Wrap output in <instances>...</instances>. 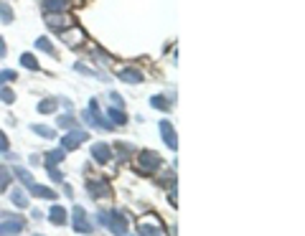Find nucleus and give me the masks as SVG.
Here are the masks:
<instances>
[{
	"label": "nucleus",
	"instance_id": "obj_1",
	"mask_svg": "<svg viewBox=\"0 0 305 236\" xmlns=\"http://www.w3.org/2000/svg\"><path fill=\"white\" fill-rule=\"evenodd\" d=\"M99 221L107 226V231H112L115 236H128L130 221H128V216L122 211H102L99 213Z\"/></svg>",
	"mask_w": 305,
	"mask_h": 236
},
{
	"label": "nucleus",
	"instance_id": "obj_2",
	"mask_svg": "<svg viewBox=\"0 0 305 236\" xmlns=\"http://www.w3.org/2000/svg\"><path fill=\"white\" fill-rule=\"evenodd\" d=\"M160 155L158 153H153V150H140L137 153V160H135V170L137 173H142V175H150V173H155L158 168H160Z\"/></svg>",
	"mask_w": 305,
	"mask_h": 236
},
{
	"label": "nucleus",
	"instance_id": "obj_3",
	"mask_svg": "<svg viewBox=\"0 0 305 236\" xmlns=\"http://www.w3.org/2000/svg\"><path fill=\"white\" fill-rule=\"evenodd\" d=\"M137 234L140 236H166L163 234V224H160V219L158 216H142L140 221H137Z\"/></svg>",
	"mask_w": 305,
	"mask_h": 236
},
{
	"label": "nucleus",
	"instance_id": "obj_4",
	"mask_svg": "<svg viewBox=\"0 0 305 236\" xmlns=\"http://www.w3.org/2000/svg\"><path fill=\"white\" fill-rule=\"evenodd\" d=\"M89 135L84 130H77V127H71L66 135H64V140H61V150H77L82 142H87Z\"/></svg>",
	"mask_w": 305,
	"mask_h": 236
},
{
	"label": "nucleus",
	"instance_id": "obj_5",
	"mask_svg": "<svg viewBox=\"0 0 305 236\" xmlns=\"http://www.w3.org/2000/svg\"><path fill=\"white\" fill-rule=\"evenodd\" d=\"M46 26L53 28V31H64V28L74 26V18L66 15V13H46Z\"/></svg>",
	"mask_w": 305,
	"mask_h": 236
},
{
	"label": "nucleus",
	"instance_id": "obj_6",
	"mask_svg": "<svg viewBox=\"0 0 305 236\" xmlns=\"http://www.w3.org/2000/svg\"><path fill=\"white\" fill-rule=\"evenodd\" d=\"M71 216H74L71 229H74L77 234H92V224L87 221V213H84L82 206H74V208H71Z\"/></svg>",
	"mask_w": 305,
	"mask_h": 236
},
{
	"label": "nucleus",
	"instance_id": "obj_7",
	"mask_svg": "<svg viewBox=\"0 0 305 236\" xmlns=\"http://www.w3.org/2000/svg\"><path fill=\"white\" fill-rule=\"evenodd\" d=\"M87 193L92 198H107V196H112V186L104 178H94V180L87 183Z\"/></svg>",
	"mask_w": 305,
	"mask_h": 236
},
{
	"label": "nucleus",
	"instance_id": "obj_8",
	"mask_svg": "<svg viewBox=\"0 0 305 236\" xmlns=\"http://www.w3.org/2000/svg\"><path fill=\"white\" fill-rule=\"evenodd\" d=\"M26 229V219L21 216H8L5 224H0V236H15Z\"/></svg>",
	"mask_w": 305,
	"mask_h": 236
},
{
	"label": "nucleus",
	"instance_id": "obj_9",
	"mask_svg": "<svg viewBox=\"0 0 305 236\" xmlns=\"http://www.w3.org/2000/svg\"><path fill=\"white\" fill-rule=\"evenodd\" d=\"M158 127H160V137H163V142H166L171 150H175V148H178V135H175L171 119H160V122H158Z\"/></svg>",
	"mask_w": 305,
	"mask_h": 236
},
{
	"label": "nucleus",
	"instance_id": "obj_10",
	"mask_svg": "<svg viewBox=\"0 0 305 236\" xmlns=\"http://www.w3.org/2000/svg\"><path fill=\"white\" fill-rule=\"evenodd\" d=\"M92 157H94V162L104 165V162L112 160V148H110L107 142H94V145H92Z\"/></svg>",
	"mask_w": 305,
	"mask_h": 236
},
{
	"label": "nucleus",
	"instance_id": "obj_11",
	"mask_svg": "<svg viewBox=\"0 0 305 236\" xmlns=\"http://www.w3.org/2000/svg\"><path fill=\"white\" fill-rule=\"evenodd\" d=\"M66 219H69V213H66V208H64V206H59V203H56V206H51V208H48V221H51L53 226H64V224H66Z\"/></svg>",
	"mask_w": 305,
	"mask_h": 236
},
{
	"label": "nucleus",
	"instance_id": "obj_12",
	"mask_svg": "<svg viewBox=\"0 0 305 236\" xmlns=\"http://www.w3.org/2000/svg\"><path fill=\"white\" fill-rule=\"evenodd\" d=\"M117 79H120V81H125V84H142V71H140V69H120V71H117Z\"/></svg>",
	"mask_w": 305,
	"mask_h": 236
},
{
	"label": "nucleus",
	"instance_id": "obj_13",
	"mask_svg": "<svg viewBox=\"0 0 305 236\" xmlns=\"http://www.w3.org/2000/svg\"><path fill=\"white\" fill-rule=\"evenodd\" d=\"M28 191H31V196L46 198V201H56V198H59V193H56L53 188H46V186H39V183H31Z\"/></svg>",
	"mask_w": 305,
	"mask_h": 236
},
{
	"label": "nucleus",
	"instance_id": "obj_14",
	"mask_svg": "<svg viewBox=\"0 0 305 236\" xmlns=\"http://www.w3.org/2000/svg\"><path fill=\"white\" fill-rule=\"evenodd\" d=\"M82 41H87V33H84L82 28H74V36H71V33H64V43H66L69 48H71V46H74V48L82 46Z\"/></svg>",
	"mask_w": 305,
	"mask_h": 236
},
{
	"label": "nucleus",
	"instance_id": "obj_15",
	"mask_svg": "<svg viewBox=\"0 0 305 236\" xmlns=\"http://www.w3.org/2000/svg\"><path fill=\"white\" fill-rule=\"evenodd\" d=\"M66 5H69V0H44L46 13H64Z\"/></svg>",
	"mask_w": 305,
	"mask_h": 236
},
{
	"label": "nucleus",
	"instance_id": "obj_16",
	"mask_svg": "<svg viewBox=\"0 0 305 236\" xmlns=\"http://www.w3.org/2000/svg\"><path fill=\"white\" fill-rule=\"evenodd\" d=\"M107 119L112 122V124H128V115L122 112V110H117V107H110V112H107Z\"/></svg>",
	"mask_w": 305,
	"mask_h": 236
},
{
	"label": "nucleus",
	"instance_id": "obj_17",
	"mask_svg": "<svg viewBox=\"0 0 305 236\" xmlns=\"http://www.w3.org/2000/svg\"><path fill=\"white\" fill-rule=\"evenodd\" d=\"M13 175H15V178H18V180H21L26 188H28L31 183H36V180H33V175H31L26 168H21V165H15V168H13Z\"/></svg>",
	"mask_w": 305,
	"mask_h": 236
},
{
	"label": "nucleus",
	"instance_id": "obj_18",
	"mask_svg": "<svg viewBox=\"0 0 305 236\" xmlns=\"http://www.w3.org/2000/svg\"><path fill=\"white\" fill-rule=\"evenodd\" d=\"M56 107H59V99H51V97H46V99H41L39 102V112L41 115H51V112H56Z\"/></svg>",
	"mask_w": 305,
	"mask_h": 236
},
{
	"label": "nucleus",
	"instance_id": "obj_19",
	"mask_svg": "<svg viewBox=\"0 0 305 236\" xmlns=\"http://www.w3.org/2000/svg\"><path fill=\"white\" fill-rule=\"evenodd\" d=\"M13 18H15V13H13V8H10L8 3H3V0H0V23H5V26H10V23H13Z\"/></svg>",
	"mask_w": 305,
	"mask_h": 236
},
{
	"label": "nucleus",
	"instance_id": "obj_20",
	"mask_svg": "<svg viewBox=\"0 0 305 236\" xmlns=\"http://www.w3.org/2000/svg\"><path fill=\"white\" fill-rule=\"evenodd\" d=\"M21 66H23V69H31V71H39V69H41V64L36 61L33 53H23V56H21Z\"/></svg>",
	"mask_w": 305,
	"mask_h": 236
},
{
	"label": "nucleus",
	"instance_id": "obj_21",
	"mask_svg": "<svg viewBox=\"0 0 305 236\" xmlns=\"http://www.w3.org/2000/svg\"><path fill=\"white\" fill-rule=\"evenodd\" d=\"M150 107H155V110H160V112H168V110H171V102H168L163 94H155V97H150Z\"/></svg>",
	"mask_w": 305,
	"mask_h": 236
},
{
	"label": "nucleus",
	"instance_id": "obj_22",
	"mask_svg": "<svg viewBox=\"0 0 305 236\" xmlns=\"http://www.w3.org/2000/svg\"><path fill=\"white\" fill-rule=\"evenodd\" d=\"M31 132L41 135V137H46V140H56V130H53V127H46V124H33Z\"/></svg>",
	"mask_w": 305,
	"mask_h": 236
},
{
	"label": "nucleus",
	"instance_id": "obj_23",
	"mask_svg": "<svg viewBox=\"0 0 305 236\" xmlns=\"http://www.w3.org/2000/svg\"><path fill=\"white\" fill-rule=\"evenodd\" d=\"M10 201H13V206H15V208H26V206H28V198H26V193H23V191H18V188H13V191H10Z\"/></svg>",
	"mask_w": 305,
	"mask_h": 236
},
{
	"label": "nucleus",
	"instance_id": "obj_24",
	"mask_svg": "<svg viewBox=\"0 0 305 236\" xmlns=\"http://www.w3.org/2000/svg\"><path fill=\"white\" fill-rule=\"evenodd\" d=\"M66 155V150H48L46 153V165H59Z\"/></svg>",
	"mask_w": 305,
	"mask_h": 236
},
{
	"label": "nucleus",
	"instance_id": "obj_25",
	"mask_svg": "<svg viewBox=\"0 0 305 236\" xmlns=\"http://www.w3.org/2000/svg\"><path fill=\"white\" fill-rule=\"evenodd\" d=\"M61 130H71V127H77V119H74V115L71 112H66V115H61L59 117V122H56Z\"/></svg>",
	"mask_w": 305,
	"mask_h": 236
},
{
	"label": "nucleus",
	"instance_id": "obj_26",
	"mask_svg": "<svg viewBox=\"0 0 305 236\" xmlns=\"http://www.w3.org/2000/svg\"><path fill=\"white\" fill-rule=\"evenodd\" d=\"M8 183H10V168L0 165V193L8 191Z\"/></svg>",
	"mask_w": 305,
	"mask_h": 236
},
{
	"label": "nucleus",
	"instance_id": "obj_27",
	"mask_svg": "<svg viewBox=\"0 0 305 236\" xmlns=\"http://www.w3.org/2000/svg\"><path fill=\"white\" fill-rule=\"evenodd\" d=\"M112 150H117V155H120V162H128V157H130V145H125V142H117Z\"/></svg>",
	"mask_w": 305,
	"mask_h": 236
},
{
	"label": "nucleus",
	"instance_id": "obj_28",
	"mask_svg": "<svg viewBox=\"0 0 305 236\" xmlns=\"http://www.w3.org/2000/svg\"><path fill=\"white\" fill-rule=\"evenodd\" d=\"M36 48H39V51H46V53H51V56H53V46H51V41L46 39V36L36 39Z\"/></svg>",
	"mask_w": 305,
	"mask_h": 236
},
{
	"label": "nucleus",
	"instance_id": "obj_29",
	"mask_svg": "<svg viewBox=\"0 0 305 236\" xmlns=\"http://www.w3.org/2000/svg\"><path fill=\"white\" fill-rule=\"evenodd\" d=\"M15 79H18V74H15L13 69H3V71H0V86H3V84H10V81H15Z\"/></svg>",
	"mask_w": 305,
	"mask_h": 236
},
{
	"label": "nucleus",
	"instance_id": "obj_30",
	"mask_svg": "<svg viewBox=\"0 0 305 236\" xmlns=\"http://www.w3.org/2000/svg\"><path fill=\"white\" fill-rule=\"evenodd\" d=\"M46 173H48V178H51V180H56V183H61V180H64V175L59 173V168H56V165H46Z\"/></svg>",
	"mask_w": 305,
	"mask_h": 236
},
{
	"label": "nucleus",
	"instance_id": "obj_31",
	"mask_svg": "<svg viewBox=\"0 0 305 236\" xmlns=\"http://www.w3.org/2000/svg\"><path fill=\"white\" fill-rule=\"evenodd\" d=\"M0 99H3L5 104H13V102H15V92H13V89H3V86H0Z\"/></svg>",
	"mask_w": 305,
	"mask_h": 236
},
{
	"label": "nucleus",
	"instance_id": "obj_32",
	"mask_svg": "<svg viewBox=\"0 0 305 236\" xmlns=\"http://www.w3.org/2000/svg\"><path fill=\"white\" fill-rule=\"evenodd\" d=\"M110 99H112V104H115L117 110H122V107H125V102H122V97H120L117 92H112V94H110Z\"/></svg>",
	"mask_w": 305,
	"mask_h": 236
},
{
	"label": "nucleus",
	"instance_id": "obj_33",
	"mask_svg": "<svg viewBox=\"0 0 305 236\" xmlns=\"http://www.w3.org/2000/svg\"><path fill=\"white\" fill-rule=\"evenodd\" d=\"M10 150V142H8V137H5V132L0 130V153H8Z\"/></svg>",
	"mask_w": 305,
	"mask_h": 236
},
{
	"label": "nucleus",
	"instance_id": "obj_34",
	"mask_svg": "<svg viewBox=\"0 0 305 236\" xmlns=\"http://www.w3.org/2000/svg\"><path fill=\"white\" fill-rule=\"evenodd\" d=\"M8 53V46H5V41H3V36H0V59Z\"/></svg>",
	"mask_w": 305,
	"mask_h": 236
},
{
	"label": "nucleus",
	"instance_id": "obj_35",
	"mask_svg": "<svg viewBox=\"0 0 305 236\" xmlns=\"http://www.w3.org/2000/svg\"><path fill=\"white\" fill-rule=\"evenodd\" d=\"M39 236H41V234H39Z\"/></svg>",
	"mask_w": 305,
	"mask_h": 236
}]
</instances>
